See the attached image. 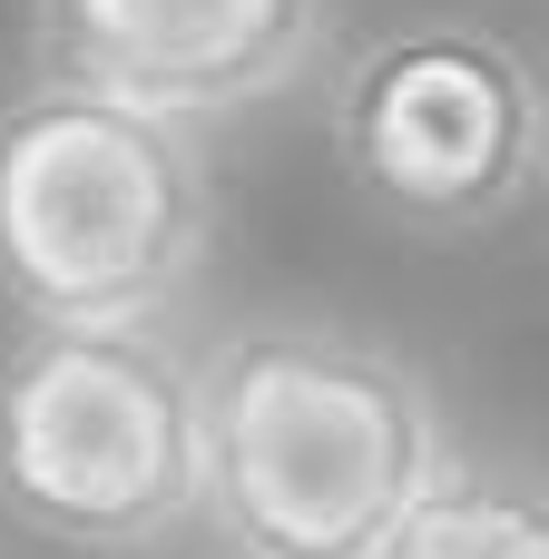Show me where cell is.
<instances>
[{"instance_id":"5b68a950","label":"cell","mask_w":549,"mask_h":559,"mask_svg":"<svg viewBox=\"0 0 549 559\" xmlns=\"http://www.w3.org/2000/svg\"><path fill=\"white\" fill-rule=\"evenodd\" d=\"M334 0H29V69L157 108L177 128L246 118L314 79Z\"/></svg>"},{"instance_id":"277c9868","label":"cell","mask_w":549,"mask_h":559,"mask_svg":"<svg viewBox=\"0 0 549 559\" xmlns=\"http://www.w3.org/2000/svg\"><path fill=\"white\" fill-rule=\"evenodd\" d=\"M324 138L393 236L462 246L549 187V79L481 20H403L334 69Z\"/></svg>"},{"instance_id":"6da1fadb","label":"cell","mask_w":549,"mask_h":559,"mask_svg":"<svg viewBox=\"0 0 549 559\" xmlns=\"http://www.w3.org/2000/svg\"><path fill=\"white\" fill-rule=\"evenodd\" d=\"M442 462V383L363 324L255 314L196 354V521L226 559H373Z\"/></svg>"},{"instance_id":"8992f818","label":"cell","mask_w":549,"mask_h":559,"mask_svg":"<svg viewBox=\"0 0 549 559\" xmlns=\"http://www.w3.org/2000/svg\"><path fill=\"white\" fill-rule=\"evenodd\" d=\"M373 559H549V462L540 452H462L422 481Z\"/></svg>"},{"instance_id":"3957f363","label":"cell","mask_w":549,"mask_h":559,"mask_svg":"<svg viewBox=\"0 0 549 559\" xmlns=\"http://www.w3.org/2000/svg\"><path fill=\"white\" fill-rule=\"evenodd\" d=\"M0 521L69 559L196 531V354L167 324H10Z\"/></svg>"},{"instance_id":"7a4b0ae2","label":"cell","mask_w":549,"mask_h":559,"mask_svg":"<svg viewBox=\"0 0 549 559\" xmlns=\"http://www.w3.org/2000/svg\"><path fill=\"white\" fill-rule=\"evenodd\" d=\"M216 255L196 128L79 79L0 98V314L10 324H177Z\"/></svg>"}]
</instances>
